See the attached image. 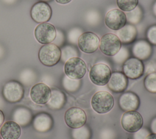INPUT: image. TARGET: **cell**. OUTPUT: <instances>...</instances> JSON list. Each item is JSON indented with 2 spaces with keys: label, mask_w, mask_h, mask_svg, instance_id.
<instances>
[{
  "label": "cell",
  "mask_w": 156,
  "mask_h": 139,
  "mask_svg": "<svg viewBox=\"0 0 156 139\" xmlns=\"http://www.w3.org/2000/svg\"><path fill=\"white\" fill-rule=\"evenodd\" d=\"M113 96L105 91L96 92L92 97L91 105L92 109L99 114H104L110 112L114 105Z\"/></svg>",
  "instance_id": "6da1fadb"
},
{
  "label": "cell",
  "mask_w": 156,
  "mask_h": 139,
  "mask_svg": "<svg viewBox=\"0 0 156 139\" xmlns=\"http://www.w3.org/2000/svg\"><path fill=\"white\" fill-rule=\"evenodd\" d=\"M61 58V50L54 43L42 46L38 51V59L40 62L46 66L56 65Z\"/></svg>",
  "instance_id": "7a4b0ae2"
},
{
  "label": "cell",
  "mask_w": 156,
  "mask_h": 139,
  "mask_svg": "<svg viewBox=\"0 0 156 139\" xmlns=\"http://www.w3.org/2000/svg\"><path fill=\"white\" fill-rule=\"evenodd\" d=\"M64 71L69 78L79 80L86 74L87 65L82 59L77 57H72L65 62Z\"/></svg>",
  "instance_id": "3957f363"
},
{
  "label": "cell",
  "mask_w": 156,
  "mask_h": 139,
  "mask_svg": "<svg viewBox=\"0 0 156 139\" xmlns=\"http://www.w3.org/2000/svg\"><path fill=\"white\" fill-rule=\"evenodd\" d=\"M121 124L126 131L133 133L141 129L143 119L141 115L135 110L127 111L121 116Z\"/></svg>",
  "instance_id": "277c9868"
},
{
  "label": "cell",
  "mask_w": 156,
  "mask_h": 139,
  "mask_svg": "<svg viewBox=\"0 0 156 139\" xmlns=\"http://www.w3.org/2000/svg\"><path fill=\"white\" fill-rule=\"evenodd\" d=\"M111 74L112 72L108 65L104 63H97L91 68L89 77L94 84L104 86L108 82Z\"/></svg>",
  "instance_id": "5b68a950"
},
{
  "label": "cell",
  "mask_w": 156,
  "mask_h": 139,
  "mask_svg": "<svg viewBox=\"0 0 156 139\" xmlns=\"http://www.w3.org/2000/svg\"><path fill=\"white\" fill-rule=\"evenodd\" d=\"M99 46L104 54L114 56L121 48V42L116 35L108 33L102 37Z\"/></svg>",
  "instance_id": "8992f818"
},
{
  "label": "cell",
  "mask_w": 156,
  "mask_h": 139,
  "mask_svg": "<svg viewBox=\"0 0 156 139\" xmlns=\"http://www.w3.org/2000/svg\"><path fill=\"white\" fill-rule=\"evenodd\" d=\"M24 94V89L22 84L16 80L7 82L4 85L2 96L4 98L10 103L20 101Z\"/></svg>",
  "instance_id": "52a82bcc"
},
{
  "label": "cell",
  "mask_w": 156,
  "mask_h": 139,
  "mask_svg": "<svg viewBox=\"0 0 156 139\" xmlns=\"http://www.w3.org/2000/svg\"><path fill=\"white\" fill-rule=\"evenodd\" d=\"M66 124L73 129H77L84 126L87 122V115L81 108L73 107L68 109L65 113Z\"/></svg>",
  "instance_id": "ba28073f"
},
{
  "label": "cell",
  "mask_w": 156,
  "mask_h": 139,
  "mask_svg": "<svg viewBox=\"0 0 156 139\" xmlns=\"http://www.w3.org/2000/svg\"><path fill=\"white\" fill-rule=\"evenodd\" d=\"M57 30L55 27L48 22L40 23L34 30V35L37 41L43 45L49 44L55 40Z\"/></svg>",
  "instance_id": "9c48e42d"
},
{
  "label": "cell",
  "mask_w": 156,
  "mask_h": 139,
  "mask_svg": "<svg viewBox=\"0 0 156 139\" xmlns=\"http://www.w3.org/2000/svg\"><path fill=\"white\" fill-rule=\"evenodd\" d=\"M77 45L79 49L87 54L94 52L99 48V38L93 32H86L82 33L79 37Z\"/></svg>",
  "instance_id": "30bf717a"
},
{
  "label": "cell",
  "mask_w": 156,
  "mask_h": 139,
  "mask_svg": "<svg viewBox=\"0 0 156 139\" xmlns=\"http://www.w3.org/2000/svg\"><path fill=\"white\" fill-rule=\"evenodd\" d=\"M30 16L36 23L48 22L52 16V9L46 2L39 1L33 5L30 9Z\"/></svg>",
  "instance_id": "8fae6325"
},
{
  "label": "cell",
  "mask_w": 156,
  "mask_h": 139,
  "mask_svg": "<svg viewBox=\"0 0 156 139\" xmlns=\"http://www.w3.org/2000/svg\"><path fill=\"white\" fill-rule=\"evenodd\" d=\"M51 95V89L44 83H38L33 85L30 91L31 100L37 104H47Z\"/></svg>",
  "instance_id": "7c38bea8"
},
{
  "label": "cell",
  "mask_w": 156,
  "mask_h": 139,
  "mask_svg": "<svg viewBox=\"0 0 156 139\" xmlns=\"http://www.w3.org/2000/svg\"><path fill=\"white\" fill-rule=\"evenodd\" d=\"M125 76L131 79L140 78L144 73V65L142 61L136 57L127 59L122 66Z\"/></svg>",
  "instance_id": "4fadbf2b"
},
{
  "label": "cell",
  "mask_w": 156,
  "mask_h": 139,
  "mask_svg": "<svg viewBox=\"0 0 156 139\" xmlns=\"http://www.w3.org/2000/svg\"><path fill=\"white\" fill-rule=\"evenodd\" d=\"M125 13L120 9H114L107 12L105 17V24L113 30H118L126 24Z\"/></svg>",
  "instance_id": "5bb4252c"
},
{
  "label": "cell",
  "mask_w": 156,
  "mask_h": 139,
  "mask_svg": "<svg viewBox=\"0 0 156 139\" xmlns=\"http://www.w3.org/2000/svg\"><path fill=\"white\" fill-rule=\"evenodd\" d=\"M128 84L127 77L121 72H114L107 83L108 87L113 92L121 93L124 91Z\"/></svg>",
  "instance_id": "9a60e30c"
},
{
  "label": "cell",
  "mask_w": 156,
  "mask_h": 139,
  "mask_svg": "<svg viewBox=\"0 0 156 139\" xmlns=\"http://www.w3.org/2000/svg\"><path fill=\"white\" fill-rule=\"evenodd\" d=\"M119 105L124 111L135 110L140 105V99L135 93L132 91H127L119 97Z\"/></svg>",
  "instance_id": "2e32d148"
},
{
  "label": "cell",
  "mask_w": 156,
  "mask_h": 139,
  "mask_svg": "<svg viewBox=\"0 0 156 139\" xmlns=\"http://www.w3.org/2000/svg\"><path fill=\"white\" fill-rule=\"evenodd\" d=\"M20 126L13 121L5 122L0 130V134L3 139H18L21 135Z\"/></svg>",
  "instance_id": "e0dca14e"
},
{
  "label": "cell",
  "mask_w": 156,
  "mask_h": 139,
  "mask_svg": "<svg viewBox=\"0 0 156 139\" xmlns=\"http://www.w3.org/2000/svg\"><path fill=\"white\" fill-rule=\"evenodd\" d=\"M53 126L52 117L48 113H40L35 116L33 119L34 129L40 132L49 131Z\"/></svg>",
  "instance_id": "ac0fdd59"
},
{
  "label": "cell",
  "mask_w": 156,
  "mask_h": 139,
  "mask_svg": "<svg viewBox=\"0 0 156 139\" xmlns=\"http://www.w3.org/2000/svg\"><path fill=\"white\" fill-rule=\"evenodd\" d=\"M132 52L136 58L140 60H146L150 57L152 53V47L147 41L139 40L133 46Z\"/></svg>",
  "instance_id": "d6986e66"
},
{
  "label": "cell",
  "mask_w": 156,
  "mask_h": 139,
  "mask_svg": "<svg viewBox=\"0 0 156 139\" xmlns=\"http://www.w3.org/2000/svg\"><path fill=\"white\" fill-rule=\"evenodd\" d=\"M116 34L121 43L129 44L135 40L137 30L133 24H126L124 27L118 30Z\"/></svg>",
  "instance_id": "ffe728a7"
},
{
  "label": "cell",
  "mask_w": 156,
  "mask_h": 139,
  "mask_svg": "<svg viewBox=\"0 0 156 139\" xmlns=\"http://www.w3.org/2000/svg\"><path fill=\"white\" fill-rule=\"evenodd\" d=\"M12 118L15 123L20 126H26L28 125L32 119V114L29 109L24 107L16 108L12 115Z\"/></svg>",
  "instance_id": "44dd1931"
},
{
  "label": "cell",
  "mask_w": 156,
  "mask_h": 139,
  "mask_svg": "<svg viewBox=\"0 0 156 139\" xmlns=\"http://www.w3.org/2000/svg\"><path fill=\"white\" fill-rule=\"evenodd\" d=\"M65 101V94L60 90L53 88L51 90V98L47 105L52 110H59L63 107Z\"/></svg>",
  "instance_id": "7402d4cb"
},
{
  "label": "cell",
  "mask_w": 156,
  "mask_h": 139,
  "mask_svg": "<svg viewBox=\"0 0 156 139\" xmlns=\"http://www.w3.org/2000/svg\"><path fill=\"white\" fill-rule=\"evenodd\" d=\"M19 78L22 84L26 86H29L35 81L37 76L33 70L30 69H25L20 73Z\"/></svg>",
  "instance_id": "603a6c76"
},
{
  "label": "cell",
  "mask_w": 156,
  "mask_h": 139,
  "mask_svg": "<svg viewBox=\"0 0 156 139\" xmlns=\"http://www.w3.org/2000/svg\"><path fill=\"white\" fill-rule=\"evenodd\" d=\"M125 14L127 21L132 24H138L143 17V12L139 6H137L131 11L127 12Z\"/></svg>",
  "instance_id": "cb8c5ba5"
},
{
  "label": "cell",
  "mask_w": 156,
  "mask_h": 139,
  "mask_svg": "<svg viewBox=\"0 0 156 139\" xmlns=\"http://www.w3.org/2000/svg\"><path fill=\"white\" fill-rule=\"evenodd\" d=\"M144 85L149 92L156 93V72H152L145 77Z\"/></svg>",
  "instance_id": "d4e9b609"
},
{
  "label": "cell",
  "mask_w": 156,
  "mask_h": 139,
  "mask_svg": "<svg viewBox=\"0 0 156 139\" xmlns=\"http://www.w3.org/2000/svg\"><path fill=\"white\" fill-rule=\"evenodd\" d=\"M119 9L123 12H129L138 6V0H116Z\"/></svg>",
  "instance_id": "484cf974"
},
{
  "label": "cell",
  "mask_w": 156,
  "mask_h": 139,
  "mask_svg": "<svg viewBox=\"0 0 156 139\" xmlns=\"http://www.w3.org/2000/svg\"><path fill=\"white\" fill-rule=\"evenodd\" d=\"M80 85V81L76 79H72L67 77H64L63 79V86L68 91H74L77 90Z\"/></svg>",
  "instance_id": "4316f807"
},
{
  "label": "cell",
  "mask_w": 156,
  "mask_h": 139,
  "mask_svg": "<svg viewBox=\"0 0 156 139\" xmlns=\"http://www.w3.org/2000/svg\"><path fill=\"white\" fill-rule=\"evenodd\" d=\"M76 49L71 46H66L61 50V59L63 62H66L68 59L77 56Z\"/></svg>",
  "instance_id": "83f0119b"
},
{
  "label": "cell",
  "mask_w": 156,
  "mask_h": 139,
  "mask_svg": "<svg viewBox=\"0 0 156 139\" xmlns=\"http://www.w3.org/2000/svg\"><path fill=\"white\" fill-rule=\"evenodd\" d=\"M72 134L74 139H88L90 136L88 129L84 126L74 129Z\"/></svg>",
  "instance_id": "f1b7e54d"
},
{
  "label": "cell",
  "mask_w": 156,
  "mask_h": 139,
  "mask_svg": "<svg viewBox=\"0 0 156 139\" xmlns=\"http://www.w3.org/2000/svg\"><path fill=\"white\" fill-rule=\"evenodd\" d=\"M147 38L150 43L156 45V24H154L148 28Z\"/></svg>",
  "instance_id": "f546056e"
},
{
  "label": "cell",
  "mask_w": 156,
  "mask_h": 139,
  "mask_svg": "<svg viewBox=\"0 0 156 139\" xmlns=\"http://www.w3.org/2000/svg\"><path fill=\"white\" fill-rule=\"evenodd\" d=\"M127 57H128V51L126 48H123L122 49L121 48L120 49L119 52L114 55L113 58L115 62L118 63H121L124 60H126Z\"/></svg>",
  "instance_id": "4dcf8cb0"
},
{
  "label": "cell",
  "mask_w": 156,
  "mask_h": 139,
  "mask_svg": "<svg viewBox=\"0 0 156 139\" xmlns=\"http://www.w3.org/2000/svg\"><path fill=\"white\" fill-rule=\"evenodd\" d=\"M80 33V31L78 29H74L70 30L68 34L69 40L73 43H76V41L78 40L79 36L80 35L79 34Z\"/></svg>",
  "instance_id": "1f68e13d"
},
{
  "label": "cell",
  "mask_w": 156,
  "mask_h": 139,
  "mask_svg": "<svg viewBox=\"0 0 156 139\" xmlns=\"http://www.w3.org/2000/svg\"><path fill=\"white\" fill-rule=\"evenodd\" d=\"M135 134L133 135L134 139H145L146 136L149 134V132L146 129H140L138 131L135 132Z\"/></svg>",
  "instance_id": "d6a6232c"
},
{
  "label": "cell",
  "mask_w": 156,
  "mask_h": 139,
  "mask_svg": "<svg viewBox=\"0 0 156 139\" xmlns=\"http://www.w3.org/2000/svg\"><path fill=\"white\" fill-rule=\"evenodd\" d=\"M63 35L62 32H61L60 30H57L55 38L53 41L54 44H55V45H57L58 46V45H60L62 44V43L63 42Z\"/></svg>",
  "instance_id": "836d02e7"
},
{
  "label": "cell",
  "mask_w": 156,
  "mask_h": 139,
  "mask_svg": "<svg viewBox=\"0 0 156 139\" xmlns=\"http://www.w3.org/2000/svg\"><path fill=\"white\" fill-rule=\"evenodd\" d=\"M151 130L153 132V133L156 134V117L153 119V120L151 123Z\"/></svg>",
  "instance_id": "e575fe53"
},
{
  "label": "cell",
  "mask_w": 156,
  "mask_h": 139,
  "mask_svg": "<svg viewBox=\"0 0 156 139\" xmlns=\"http://www.w3.org/2000/svg\"><path fill=\"white\" fill-rule=\"evenodd\" d=\"M4 121V115L2 111L0 109V127L2 125Z\"/></svg>",
  "instance_id": "d590c367"
},
{
  "label": "cell",
  "mask_w": 156,
  "mask_h": 139,
  "mask_svg": "<svg viewBox=\"0 0 156 139\" xmlns=\"http://www.w3.org/2000/svg\"><path fill=\"white\" fill-rule=\"evenodd\" d=\"M57 3L60 4H66L70 2L72 0H55Z\"/></svg>",
  "instance_id": "8d00e7d4"
},
{
  "label": "cell",
  "mask_w": 156,
  "mask_h": 139,
  "mask_svg": "<svg viewBox=\"0 0 156 139\" xmlns=\"http://www.w3.org/2000/svg\"><path fill=\"white\" fill-rule=\"evenodd\" d=\"M145 139H156V134H149L146 136Z\"/></svg>",
  "instance_id": "74e56055"
},
{
  "label": "cell",
  "mask_w": 156,
  "mask_h": 139,
  "mask_svg": "<svg viewBox=\"0 0 156 139\" xmlns=\"http://www.w3.org/2000/svg\"><path fill=\"white\" fill-rule=\"evenodd\" d=\"M5 3L9 4H13L16 1V0H2Z\"/></svg>",
  "instance_id": "f35d334b"
},
{
  "label": "cell",
  "mask_w": 156,
  "mask_h": 139,
  "mask_svg": "<svg viewBox=\"0 0 156 139\" xmlns=\"http://www.w3.org/2000/svg\"><path fill=\"white\" fill-rule=\"evenodd\" d=\"M4 50L3 48L0 45V58L2 57V55H4Z\"/></svg>",
  "instance_id": "ab89813d"
},
{
  "label": "cell",
  "mask_w": 156,
  "mask_h": 139,
  "mask_svg": "<svg viewBox=\"0 0 156 139\" xmlns=\"http://www.w3.org/2000/svg\"><path fill=\"white\" fill-rule=\"evenodd\" d=\"M153 13L156 16V2L153 5Z\"/></svg>",
  "instance_id": "60d3db41"
},
{
  "label": "cell",
  "mask_w": 156,
  "mask_h": 139,
  "mask_svg": "<svg viewBox=\"0 0 156 139\" xmlns=\"http://www.w3.org/2000/svg\"><path fill=\"white\" fill-rule=\"evenodd\" d=\"M41 1L45 2V1H51V0H41Z\"/></svg>",
  "instance_id": "b9f144b4"
},
{
  "label": "cell",
  "mask_w": 156,
  "mask_h": 139,
  "mask_svg": "<svg viewBox=\"0 0 156 139\" xmlns=\"http://www.w3.org/2000/svg\"><path fill=\"white\" fill-rule=\"evenodd\" d=\"M0 139H2V137H1V134H0Z\"/></svg>",
  "instance_id": "7bdbcfd3"
}]
</instances>
